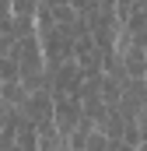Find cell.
I'll list each match as a JSON object with an SVG mask.
<instances>
[{
  "mask_svg": "<svg viewBox=\"0 0 147 151\" xmlns=\"http://www.w3.org/2000/svg\"><path fill=\"white\" fill-rule=\"evenodd\" d=\"M0 81H18V60L14 56H0Z\"/></svg>",
  "mask_w": 147,
  "mask_h": 151,
  "instance_id": "cell-8",
  "label": "cell"
},
{
  "mask_svg": "<svg viewBox=\"0 0 147 151\" xmlns=\"http://www.w3.org/2000/svg\"><path fill=\"white\" fill-rule=\"evenodd\" d=\"M56 151H70V148H67V144H60V148H56Z\"/></svg>",
  "mask_w": 147,
  "mask_h": 151,
  "instance_id": "cell-12",
  "label": "cell"
},
{
  "mask_svg": "<svg viewBox=\"0 0 147 151\" xmlns=\"http://www.w3.org/2000/svg\"><path fill=\"white\" fill-rule=\"evenodd\" d=\"M105 148H109V137L95 127V130L88 134V141H84V151H105Z\"/></svg>",
  "mask_w": 147,
  "mask_h": 151,
  "instance_id": "cell-7",
  "label": "cell"
},
{
  "mask_svg": "<svg viewBox=\"0 0 147 151\" xmlns=\"http://www.w3.org/2000/svg\"><path fill=\"white\" fill-rule=\"evenodd\" d=\"M81 99H74V95H63V99H53V127L63 134V141L70 137V130L81 123Z\"/></svg>",
  "mask_w": 147,
  "mask_h": 151,
  "instance_id": "cell-2",
  "label": "cell"
},
{
  "mask_svg": "<svg viewBox=\"0 0 147 151\" xmlns=\"http://www.w3.org/2000/svg\"><path fill=\"white\" fill-rule=\"evenodd\" d=\"M35 4L39 0H11V14L14 18H35Z\"/></svg>",
  "mask_w": 147,
  "mask_h": 151,
  "instance_id": "cell-6",
  "label": "cell"
},
{
  "mask_svg": "<svg viewBox=\"0 0 147 151\" xmlns=\"http://www.w3.org/2000/svg\"><path fill=\"white\" fill-rule=\"evenodd\" d=\"M11 21V0H0V28H7Z\"/></svg>",
  "mask_w": 147,
  "mask_h": 151,
  "instance_id": "cell-11",
  "label": "cell"
},
{
  "mask_svg": "<svg viewBox=\"0 0 147 151\" xmlns=\"http://www.w3.org/2000/svg\"><path fill=\"white\" fill-rule=\"evenodd\" d=\"M21 116H25L28 123H46V119H53V95H49L46 88L28 91V99H25V106H21Z\"/></svg>",
  "mask_w": 147,
  "mask_h": 151,
  "instance_id": "cell-3",
  "label": "cell"
},
{
  "mask_svg": "<svg viewBox=\"0 0 147 151\" xmlns=\"http://www.w3.org/2000/svg\"><path fill=\"white\" fill-rule=\"evenodd\" d=\"M25 99H28V88L21 84V81H4L0 84V102H7V106H25Z\"/></svg>",
  "mask_w": 147,
  "mask_h": 151,
  "instance_id": "cell-5",
  "label": "cell"
},
{
  "mask_svg": "<svg viewBox=\"0 0 147 151\" xmlns=\"http://www.w3.org/2000/svg\"><path fill=\"white\" fill-rule=\"evenodd\" d=\"M116 53H119V63H123V74L126 77H147V49L144 46L130 42V46H123Z\"/></svg>",
  "mask_w": 147,
  "mask_h": 151,
  "instance_id": "cell-4",
  "label": "cell"
},
{
  "mask_svg": "<svg viewBox=\"0 0 147 151\" xmlns=\"http://www.w3.org/2000/svg\"><path fill=\"white\" fill-rule=\"evenodd\" d=\"M81 81H84V70L77 67V60H63L56 70H53V84H49V95L53 99H63V95H74L81 91Z\"/></svg>",
  "mask_w": 147,
  "mask_h": 151,
  "instance_id": "cell-1",
  "label": "cell"
},
{
  "mask_svg": "<svg viewBox=\"0 0 147 151\" xmlns=\"http://www.w3.org/2000/svg\"><path fill=\"white\" fill-rule=\"evenodd\" d=\"M91 49H95V39H91V35H77V39H74V60L88 56Z\"/></svg>",
  "mask_w": 147,
  "mask_h": 151,
  "instance_id": "cell-9",
  "label": "cell"
},
{
  "mask_svg": "<svg viewBox=\"0 0 147 151\" xmlns=\"http://www.w3.org/2000/svg\"><path fill=\"white\" fill-rule=\"evenodd\" d=\"M14 42H18V35H14V32H7V28H0V56H11V49H14Z\"/></svg>",
  "mask_w": 147,
  "mask_h": 151,
  "instance_id": "cell-10",
  "label": "cell"
}]
</instances>
